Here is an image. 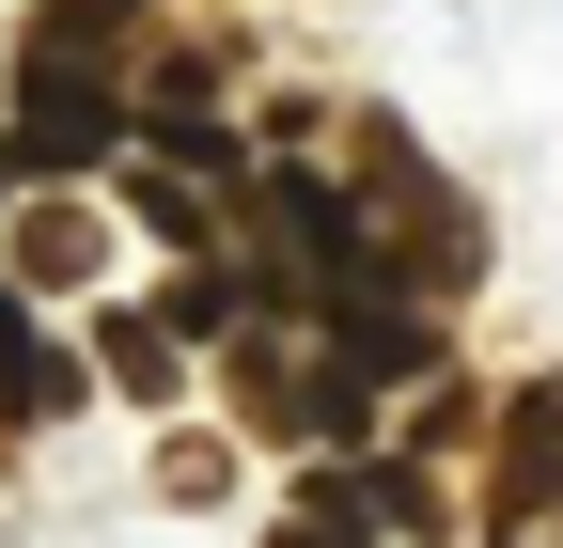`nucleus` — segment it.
<instances>
[{
  "label": "nucleus",
  "mask_w": 563,
  "mask_h": 548,
  "mask_svg": "<svg viewBox=\"0 0 563 548\" xmlns=\"http://www.w3.org/2000/svg\"><path fill=\"white\" fill-rule=\"evenodd\" d=\"M125 142V95L95 79L79 47H32L16 63V173H79V157H110Z\"/></svg>",
  "instance_id": "f257e3e1"
},
{
  "label": "nucleus",
  "mask_w": 563,
  "mask_h": 548,
  "mask_svg": "<svg viewBox=\"0 0 563 548\" xmlns=\"http://www.w3.org/2000/svg\"><path fill=\"white\" fill-rule=\"evenodd\" d=\"M0 407H16V424H63V407H79V361H63L16 298H0Z\"/></svg>",
  "instance_id": "f03ea898"
},
{
  "label": "nucleus",
  "mask_w": 563,
  "mask_h": 548,
  "mask_svg": "<svg viewBox=\"0 0 563 548\" xmlns=\"http://www.w3.org/2000/svg\"><path fill=\"white\" fill-rule=\"evenodd\" d=\"M95 346H110V376H125V392H173V329H157V314H110Z\"/></svg>",
  "instance_id": "7ed1b4c3"
},
{
  "label": "nucleus",
  "mask_w": 563,
  "mask_h": 548,
  "mask_svg": "<svg viewBox=\"0 0 563 548\" xmlns=\"http://www.w3.org/2000/svg\"><path fill=\"white\" fill-rule=\"evenodd\" d=\"M141 235H157V251H203L220 220H203V188H173V173H157V188H141Z\"/></svg>",
  "instance_id": "20e7f679"
},
{
  "label": "nucleus",
  "mask_w": 563,
  "mask_h": 548,
  "mask_svg": "<svg viewBox=\"0 0 563 548\" xmlns=\"http://www.w3.org/2000/svg\"><path fill=\"white\" fill-rule=\"evenodd\" d=\"M110 17H141V0H47L32 47H79V63H95V32H110Z\"/></svg>",
  "instance_id": "39448f33"
},
{
  "label": "nucleus",
  "mask_w": 563,
  "mask_h": 548,
  "mask_svg": "<svg viewBox=\"0 0 563 548\" xmlns=\"http://www.w3.org/2000/svg\"><path fill=\"white\" fill-rule=\"evenodd\" d=\"M79 266H95V220H63V204H47V220H32V283H79Z\"/></svg>",
  "instance_id": "423d86ee"
},
{
  "label": "nucleus",
  "mask_w": 563,
  "mask_h": 548,
  "mask_svg": "<svg viewBox=\"0 0 563 548\" xmlns=\"http://www.w3.org/2000/svg\"><path fill=\"white\" fill-rule=\"evenodd\" d=\"M0 188H16V157H0Z\"/></svg>",
  "instance_id": "0eeeda50"
}]
</instances>
